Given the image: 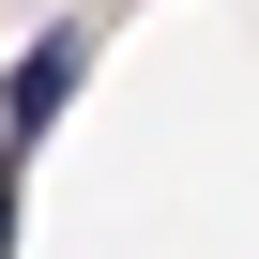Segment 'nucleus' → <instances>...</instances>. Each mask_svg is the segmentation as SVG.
I'll list each match as a JSON object with an SVG mask.
<instances>
[{"instance_id":"1","label":"nucleus","mask_w":259,"mask_h":259,"mask_svg":"<svg viewBox=\"0 0 259 259\" xmlns=\"http://www.w3.org/2000/svg\"><path fill=\"white\" fill-rule=\"evenodd\" d=\"M76 76H92V31H76V16L16 46V76H0V168H31V153H46V122L76 107Z\"/></svg>"},{"instance_id":"2","label":"nucleus","mask_w":259,"mask_h":259,"mask_svg":"<svg viewBox=\"0 0 259 259\" xmlns=\"http://www.w3.org/2000/svg\"><path fill=\"white\" fill-rule=\"evenodd\" d=\"M0 259H16V168H0Z\"/></svg>"}]
</instances>
